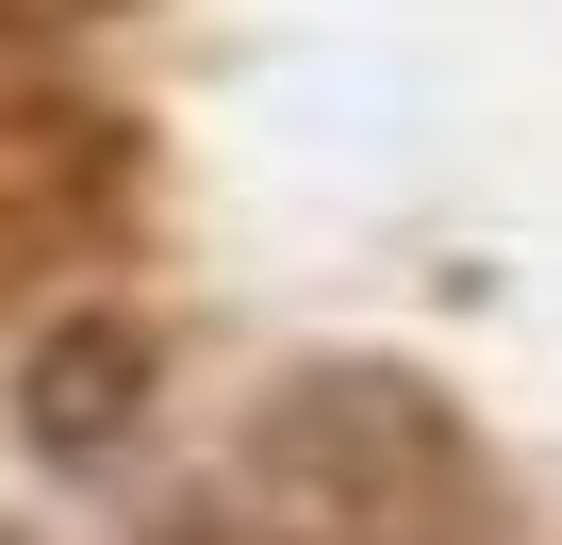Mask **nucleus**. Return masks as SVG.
Returning <instances> with one entry per match:
<instances>
[{
    "label": "nucleus",
    "mask_w": 562,
    "mask_h": 545,
    "mask_svg": "<svg viewBox=\"0 0 562 545\" xmlns=\"http://www.w3.org/2000/svg\"><path fill=\"white\" fill-rule=\"evenodd\" d=\"M83 18H116V0H0V34H83Z\"/></svg>",
    "instance_id": "7ed1b4c3"
},
{
    "label": "nucleus",
    "mask_w": 562,
    "mask_h": 545,
    "mask_svg": "<svg viewBox=\"0 0 562 545\" xmlns=\"http://www.w3.org/2000/svg\"><path fill=\"white\" fill-rule=\"evenodd\" d=\"M133 413H149V348H133V315H83V331L34 348V446H50V463H100Z\"/></svg>",
    "instance_id": "f257e3e1"
},
{
    "label": "nucleus",
    "mask_w": 562,
    "mask_h": 545,
    "mask_svg": "<svg viewBox=\"0 0 562 545\" xmlns=\"http://www.w3.org/2000/svg\"><path fill=\"white\" fill-rule=\"evenodd\" d=\"M199 545H364V529H299V512H215Z\"/></svg>",
    "instance_id": "f03ea898"
}]
</instances>
